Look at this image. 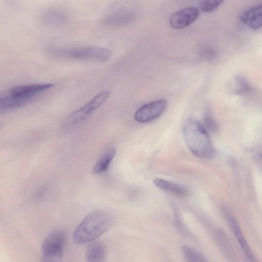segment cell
<instances>
[{
	"mask_svg": "<svg viewBox=\"0 0 262 262\" xmlns=\"http://www.w3.org/2000/svg\"><path fill=\"white\" fill-rule=\"evenodd\" d=\"M182 252L187 262H207L200 252L190 247L183 246Z\"/></svg>",
	"mask_w": 262,
	"mask_h": 262,
	"instance_id": "16",
	"label": "cell"
},
{
	"mask_svg": "<svg viewBox=\"0 0 262 262\" xmlns=\"http://www.w3.org/2000/svg\"><path fill=\"white\" fill-rule=\"evenodd\" d=\"M166 106L167 101L164 99L150 102L136 110L134 118L141 123L149 122L158 118L164 112Z\"/></svg>",
	"mask_w": 262,
	"mask_h": 262,
	"instance_id": "8",
	"label": "cell"
},
{
	"mask_svg": "<svg viewBox=\"0 0 262 262\" xmlns=\"http://www.w3.org/2000/svg\"><path fill=\"white\" fill-rule=\"evenodd\" d=\"M68 20V15L64 11L52 8L46 10L41 16V21L47 27L55 28L64 25Z\"/></svg>",
	"mask_w": 262,
	"mask_h": 262,
	"instance_id": "11",
	"label": "cell"
},
{
	"mask_svg": "<svg viewBox=\"0 0 262 262\" xmlns=\"http://www.w3.org/2000/svg\"><path fill=\"white\" fill-rule=\"evenodd\" d=\"M203 124L204 128L212 132H215L218 129V125L216 121L209 113H206L203 117Z\"/></svg>",
	"mask_w": 262,
	"mask_h": 262,
	"instance_id": "19",
	"label": "cell"
},
{
	"mask_svg": "<svg viewBox=\"0 0 262 262\" xmlns=\"http://www.w3.org/2000/svg\"><path fill=\"white\" fill-rule=\"evenodd\" d=\"M223 2L224 1H202L199 2V6L200 9L204 12H213L215 11Z\"/></svg>",
	"mask_w": 262,
	"mask_h": 262,
	"instance_id": "18",
	"label": "cell"
},
{
	"mask_svg": "<svg viewBox=\"0 0 262 262\" xmlns=\"http://www.w3.org/2000/svg\"><path fill=\"white\" fill-rule=\"evenodd\" d=\"M235 94L244 95L248 93L251 89L249 81L241 76H237L235 78Z\"/></svg>",
	"mask_w": 262,
	"mask_h": 262,
	"instance_id": "17",
	"label": "cell"
},
{
	"mask_svg": "<svg viewBox=\"0 0 262 262\" xmlns=\"http://www.w3.org/2000/svg\"><path fill=\"white\" fill-rule=\"evenodd\" d=\"M66 233L60 229L51 231L41 245L42 255L62 256L66 243Z\"/></svg>",
	"mask_w": 262,
	"mask_h": 262,
	"instance_id": "7",
	"label": "cell"
},
{
	"mask_svg": "<svg viewBox=\"0 0 262 262\" xmlns=\"http://www.w3.org/2000/svg\"><path fill=\"white\" fill-rule=\"evenodd\" d=\"M136 18L134 10L128 8L119 7L107 12L102 19V23L111 27H126L132 24Z\"/></svg>",
	"mask_w": 262,
	"mask_h": 262,
	"instance_id": "6",
	"label": "cell"
},
{
	"mask_svg": "<svg viewBox=\"0 0 262 262\" xmlns=\"http://www.w3.org/2000/svg\"><path fill=\"white\" fill-rule=\"evenodd\" d=\"M154 184L160 189L169 192L179 196H185L187 195V190L182 186L163 179L156 178Z\"/></svg>",
	"mask_w": 262,
	"mask_h": 262,
	"instance_id": "15",
	"label": "cell"
},
{
	"mask_svg": "<svg viewBox=\"0 0 262 262\" xmlns=\"http://www.w3.org/2000/svg\"><path fill=\"white\" fill-rule=\"evenodd\" d=\"M184 140L191 152L200 158H209L214 150L208 132L202 124L194 119H189L183 127Z\"/></svg>",
	"mask_w": 262,
	"mask_h": 262,
	"instance_id": "3",
	"label": "cell"
},
{
	"mask_svg": "<svg viewBox=\"0 0 262 262\" xmlns=\"http://www.w3.org/2000/svg\"><path fill=\"white\" fill-rule=\"evenodd\" d=\"M49 83H31L15 86L0 94V115L19 109L36 96L52 88Z\"/></svg>",
	"mask_w": 262,
	"mask_h": 262,
	"instance_id": "1",
	"label": "cell"
},
{
	"mask_svg": "<svg viewBox=\"0 0 262 262\" xmlns=\"http://www.w3.org/2000/svg\"><path fill=\"white\" fill-rule=\"evenodd\" d=\"M240 20L253 30L259 29L262 25L261 4L256 5L243 12Z\"/></svg>",
	"mask_w": 262,
	"mask_h": 262,
	"instance_id": "12",
	"label": "cell"
},
{
	"mask_svg": "<svg viewBox=\"0 0 262 262\" xmlns=\"http://www.w3.org/2000/svg\"><path fill=\"white\" fill-rule=\"evenodd\" d=\"M223 212L231 231L248 261L257 262L235 218L228 211L224 209Z\"/></svg>",
	"mask_w": 262,
	"mask_h": 262,
	"instance_id": "9",
	"label": "cell"
},
{
	"mask_svg": "<svg viewBox=\"0 0 262 262\" xmlns=\"http://www.w3.org/2000/svg\"><path fill=\"white\" fill-rule=\"evenodd\" d=\"M112 220L105 211L97 210L88 214L75 228L73 239L77 244L91 243L111 227Z\"/></svg>",
	"mask_w": 262,
	"mask_h": 262,
	"instance_id": "2",
	"label": "cell"
},
{
	"mask_svg": "<svg viewBox=\"0 0 262 262\" xmlns=\"http://www.w3.org/2000/svg\"><path fill=\"white\" fill-rule=\"evenodd\" d=\"M48 53L57 58L103 62L108 61L112 55L110 50L96 46L53 47L49 49Z\"/></svg>",
	"mask_w": 262,
	"mask_h": 262,
	"instance_id": "4",
	"label": "cell"
},
{
	"mask_svg": "<svg viewBox=\"0 0 262 262\" xmlns=\"http://www.w3.org/2000/svg\"><path fill=\"white\" fill-rule=\"evenodd\" d=\"M106 249L104 245L99 241H93L88 247L85 258L86 262H105Z\"/></svg>",
	"mask_w": 262,
	"mask_h": 262,
	"instance_id": "13",
	"label": "cell"
},
{
	"mask_svg": "<svg viewBox=\"0 0 262 262\" xmlns=\"http://www.w3.org/2000/svg\"><path fill=\"white\" fill-rule=\"evenodd\" d=\"M116 153V149L114 147L107 149L96 162L93 169V172L95 174H99L105 172L114 158Z\"/></svg>",
	"mask_w": 262,
	"mask_h": 262,
	"instance_id": "14",
	"label": "cell"
},
{
	"mask_svg": "<svg viewBox=\"0 0 262 262\" xmlns=\"http://www.w3.org/2000/svg\"><path fill=\"white\" fill-rule=\"evenodd\" d=\"M62 256L42 255L40 262H61Z\"/></svg>",
	"mask_w": 262,
	"mask_h": 262,
	"instance_id": "20",
	"label": "cell"
},
{
	"mask_svg": "<svg viewBox=\"0 0 262 262\" xmlns=\"http://www.w3.org/2000/svg\"><path fill=\"white\" fill-rule=\"evenodd\" d=\"M109 91H103L94 96L81 107L71 113L63 122L64 129H70L80 123L99 108L108 99Z\"/></svg>",
	"mask_w": 262,
	"mask_h": 262,
	"instance_id": "5",
	"label": "cell"
},
{
	"mask_svg": "<svg viewBox=\"0 0 262 262\" xmlns=\"http://www.w3.org/2000/svg\"><path fill=\"white\" fill-rule=\"evenodd\" d=\"M200 15L199 10L194 7L183 8L174 12L170 17V26L175 29L185 28L198 19Z\"/></svg>",
	"mask_w": 262,
	"mask_h": 262,
	"instance_id": "10",
	"label": "cell"
}]
</instances>
